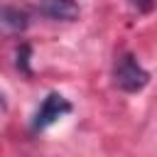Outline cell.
<instances>
[{"mask_svg":"<svg viewBox=\"0 0 157 157\" xmlns=\"http://www.w3.org/2000/svg\"><path fill=\"white\" fill-rule=\"evenodd\" d=\"M113 78H115V86L125 93H137L147 86L150 81V74L142 69V64L132 56V54H123L118 56L115 61V69H113Z\"/></svg>","mask_w":157,"mask_h":157,"instance_id":"cell-1","label":"cell"},{"mask_svg":"<svg viewBox=\"0 0 157 157\" xmlns=\"http://www.w3.org/2000/svg\"><path fill=\"white\" fill-rule=\"evenodd\" d=\"M66 113H71V103L61 93H49L39 103V108L34 113V120H32V128L34 130H47L49 125H54L56 120H61Z\"/></svg>","mask_w":157,"mask_h":157,"instance_id":"cell-2","label":"cell"},{"mask_svg":"<svg viewBox=\"0 0 157 157\" xmlns=\"http://www.w3.org/2000/svg\"><path fill=\"white\" fill-rule=\"evenodd\" d=\"M37 7L44 17H52V20H76L81 15V7L76 0H37Z\"/></svg>","mask_w":157,"mask_h":157,"instance_id":"cell-3","label":"cell"},{"mask_svg":"<svg viewBox=\"0 0 157 157\" xmlns=\"http://www.w3.org/2000/svg\"><path fill=\"white\" fill-rule=\"evenodd\" d=\"M0 25L7 27V29H12V32L25 29V27H27V15H25L22 10L12 7V5H2V7H0Z\"/></svg>","mask_w":157,"mask_h":157,"instance_id":"cell-4","label":"cell"},{"mask_svg":"<svg viewBox=\"0 0 157 157\" xmlns=\"http://www.w3.org/2000/svg\"><path fill=\"white\" fill-rule=\"evenodd\" d=\"M135 5H140V7H150V0H132Z\"/></svg>","mask_w":157,"mask_h":157,"instance_id":"cell-5","label":"cell"}]
</instances>
